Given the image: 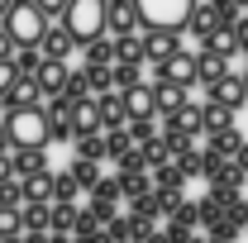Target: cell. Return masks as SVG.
I'll list each match as a JSON object with an SVG mask.
<instances>
[{"label": "cell", "instance_id": "obj_30", "mask_svg": "<svg viewBox=\"0 0 248 243\" xmlns=\"http://www.w3.org/2000/svg\"><path fill=\"white\" fill-rule=\"evenodd\" d=\"M72 148H77V157H91V162L110 157V152H105V134H77V138H72Z\"/></svg>", "mask_w": 248, "mask_h": 243}, {"label": "cell", "instance_id": "obj_17", "mask_svg": "<svg viewBox=\"0 0 248 243\" xmlns=\"http://www.w3.org/2000/svg\"><path fill=\"white\" fill-rule=\"evenodd\" d=\"M224 72H229V58H219V53H210V48L196 53V76H201V86H215Z\"/></svg>", "mask_w": 248, "mask_h": 243}, {"label": "cell", "instance_id": "obj_14", "mask_svg": "<svg viewBox=\"0 0 248 243\" xmlns=\"http://www.w3.org/2000/svg\"><path fill=\"white\" fill-rule=\"evenodd\" d=\"M120 95H124V110H129V120H143V115L162 120V115H157V95H153V86H134V91H120Z\"/></svg>", "mask_w": 248, "mask_h": 243}, {"label": "cell", "instance_id": "obj_33", "mask_svg": "<svg viewBox=\"0 0 248 243\" xmlns=\"http://www.w3.org/2000/svg\"><path fill=\"white\" fill-rule=\"evenodd\" d=\"M81 196V182L72 172H53V200H77Z\"/></svg>", "mask_w": 248, "mask_h": 243}, {"label": "cell", "instance_id": "obj_8", "mask_svg": "<svg viewBox=\"0 0 248 243\" xmlns=\"http://www.w3.org/2000/svg\"><path fill=\"white\" fill-rule=\"evenodd\" d=\"M205 100H215V105H229V110H244V76L239 72H224L215 86H205Z\"/></svg>", "mask_w": 248, "mask_h": 243}, {"label": "cell", "instance_id": "obj_37", "mask_svg": "<svg viewBox=\"0 0 248 243\" xmlns=\"http://www.w3.org/2000/svg\"><path fill=\"white\" fill-rule=\"evenodd\" d=\"M91 200H124V186H120V177H100V182L91 186Z\"/></svg>", "mask_w": 248, "mask_h": 243}, {"label": "cell", "instance_id": "obj_35", "mask_svg": "<svg viewBox=\"0 0 248 243\" xmlns=\"http://www.w3.org/2000/svg\"><path fill=\"white\" fill-rule=\"evenodd\" d=\"M162 134V124L153 120V115H143V120H129V138L134 143H148V138H157Z\"/></svg>", "mask_w": 248, "mask_h": 243}, {"label": "cell", "instance_id": "obj_24", "mask_svg": "<svg viewBox=\"0 0 248 243\" xmlns=\"http://www.w3.org/2000/svg\"><path fill=\"white\" fill-rule=\"evenodd\" d=\"M81 53H86V67H115V38L100 33V38H91Z\"/></svg>", "mask_w": 248, "mask_h": 243}, {"label": "cell", "instance_id": "obj_7", "mask_svg": "<svg viewBox=\"0 0 248 243\" xmlns=\"http://www.w3.org/2000/svg\"><path fill=\"white\" fill-rule=\"evenodd\" d=\"M157 72V81H177V86H201V76H196V53H177L172 62H157L153 67Z\"/></svg>", "mask_w": 248, "mask_h": 243}, {"label": "cell", "instance_id": "obj_49", "mask_svg": "<svg viewBox=\"0 0 248 243\" xmlns=\"http://www.w3.org/2000/svg\"><path fill=\"white\" fill-rule=\"evenodd\" d=\"M15 177V162H10V152H0V182H10Z\"/></svg>", "mask_w": 248, "mask_h": 243}, {"label": "cell", "instance_id": "obj_16", "mask_svg": "<svg viewBox=\"0 0 248 243\" xmlns=\"http://www.w3.org/2000/svg\"><path fill=\"white\" fill-rule=\"evenodd\" d=\"M219 29V19H215V5L210 0H196V10H191V19H186V33H196L201 43L210 38V33Z\"/></svg>", "mask_w": 248, "mask_h": 243}, {"label": "cell", "instance_id": "obj_2", "mask_svg": "<svg viewBox=\"0 0 248 243\" xmlns=\"http://www.w3.org/2000/svg\"><path fill=\"white\" fill-rule=\"evenodd\" d=\"M67 33L77 38V48H86L91 38H100L105 29V0H67V15H62Z\"/></svg>", "mask_w": 248, "mask_h": 243}, {"label": "cell", "instance_id": "obj_11", "mask_svg": "<svg viewBox=\"0 0 248 243\" xmlns=\"http://www.w3.org/2000/svg\"><path fill=\"white\" fill-rule=\"evenodd\" d=\"M10 162H15V177H19V182H24V177H38V172H53V167H48V148H15Z\"/></svg>", "mask_w": 248, "mask_h": 243}, {"label": "cell", "instance_id": "obj_39", "mask_svg": "<svg viewBox=\"0 0 248 243\" xmlns=\"http://www.w3.org/2000/svg\"><path fill=\"white\" fill-rule=\"evenodd\" d=\"M86 81H91V95L115 91V76H110V67H86Z\"/></svg>", "mask_w": 248, "mask_h": 243}, {"label": "cell", "instance_id": "obj_32", "mask_svg": "<svg viewBox=\"0 0 248 243\" xmlns=\"http://www.w3.org/2000/svg\"><path fill=\"white\" fill-rule=\"evenodd\" d=\"M24 200H53V172H38V177H24Z\"/></svg>", "mask_w": 248, "mask_h": 243}, {"label": "cell", "instance_id": "obj_44", "mask_svg": "<svg viewBox=\"0 0 248 243\" xmlns=\"http://www.w3.org/2000/svg\"><path fill=\"white\" fill-rule=\"evenodd\" d=\"M210 5H215V19H219V24H234V19L244 15V10H239L234 0H210Z\"/></svg>", "mask_w": 248, "mask_h": 243}, {"label": "cell", "instance_id": "obj_42", "mask_svg": "<svg viewBox=\"0 0 248 243\" xmlns=\"http://www.w3.org/2000/svg\"><path fill=\"white\" fill-rule=\"evenodd\" d=\"M24 234V214L19 210H0V239H19Z\"/></svg>", "mask_w": 248, "mask_h": 243}, {"label": "cell", "instance_id": "obj_51", "mask_svg": "<svg viewBox=\"0 0 248 243\" xmlns=\"http://www.w3.org/2000/svg\"><path fill=\"white\" fill-rule=\"evenodd\" d=\"M234 162H239V172H244V177H248V143H244V148H239V152H234Z\"/></svg>", "mask_w": 248, "mask_h": 243}, {"label": "cell", "instance_id": "obj_23", "mask_svg": "<svg viewBox=\"0 0 248 243\" xmlns=\"http://www.w3.org/2000/svg\"><path fill=\"white\" fill-rule=\"evenodd\" d=\"M201 48H210V53H219V58H239V53H244V48H239V38H234V29H229V24H219V29L210 33V38H205Z\"/></svg>", "mask_w": 248, "mask_h": 243}, {"label": "cell", "instance_id": "obj_34", "mask_svg": "<svg viewBox=\"0 0 248 243\" xmlns=\"http://www.w3.org/2000/svg\"><path fill=\"white\" fill-rule=\"evenodd\" d=\"M153 186H167V191H182V186H186L182 167H177V162H162V167H153Z\"/></svg>", "mask_w": 248, "mask_h": 243}, {"label": "cell", "instance_id": "obj_27", "mask_svg": "<svg viewBox=\"0 0 248 243\" xmlns=\"http://www.w3.org/2000/svg\"><path fill=\"white\" fill-rule=\"evenodd\" d=\"M110 76H115V91H134L143 86V62H115Z\"/></svg>", "mask_w": 248, "mask_h": 243}, {"label": "cell", "instance_id": "obj_50", "mask_svg": "<svg viewBox=\"0 0 248 243\" xmlns=\"http://www.w3.org/2000/svg\"><path fill=\"white\" fill-rule=\"evenodd\" d=\"M24 243H48V234L43 229H24Z\"/></svg>", "mask_w": 248, "mask_h": 243}, {"label": "cell", "instance_id": "obj_57", "mask_svg": "<svg viewBox=\"0 0 248 243\" xmlns=\"http://www.w3.org/2000/svg\"><path fill=\"white\" fill-rule=\"evenodd\" d=\"M244 58H248V53H244Z\"/></svg>", "mask_w": 248, "mask_h": 243}, {"label": "cell", "instance_id": "obj_43", "mask_svg": "<svg viewBox=\"0 0 248 243\" xmlns=\"http://www.w3.org/2000/svg\"><path fill=\"white\" fill-rule=\"evenodd\" d=\"M62 95H72V100H86L91 95V81H86V67L81 72H67V91Z\"/></svg>", "mask_w": 248, "mask_h": 243}, {"label": "cell", "instance_id": "obj_52", "mask_svg": "<svg viewBox=\"0 0 248 243\" xmlns=\"http://www.w3.org/2000/svg\"><path fill=\"white\" fill-rule=\"evenodd\" d=\"M0 152H10V129H5V120H0Z\"/></svg>", "mask_w": 248, "mask_h": 243}, {"label": "cell", "instance_id": "obj_29", "mask_svg": "<svg viewBox=\"0 0 248 243\" xmlns=\"http://www.w3.org/2000/svg\"><path fill=\"white\" fill-rule=\"evenodd\" d=\"M67 172L81 182V191H91V186L105 177V172H100V162H91V157H72V162H67Z\"/></svg>", "mask_w": 248, "mask_h": 243}, {"label": "cell", "instance_id": "obj_4", "mask_svg": "<svg viewBox=\"0 0 248 243\" xmlns=\"http://www.w3.org/2000/svg\"><path fill=\"white\" fill-rule=\"evenodd\" d=\"M0 24H5V33H10L15 43H43V33H48L53 19H48L33 0H15V5H10V15H5Z\"/></svg>", "mask_w": 248, "mask_h": 243}, {"label": "cell", "instance_id": "obj_13", "mask_svg": "<svg viewBox=\"0 0 248 243\" xmlns=\"http://www.w3.org/2000/svg\"><path fill=\"white\" fill-rule=\"evenodd\" d=\"M38 91H43V100H53V95H62L67 91V62H48L43 58V67H38Z\"/></svg>", "mask_w": 248, "mask_h": 243}, {"label": "cell", "instance_id": "obj_21", "mask_svg": "<svg viewBox=\"0 0 248 243\" xmlns=\"http://www.w3.org/2000/svg\"><path fill=\"white\" fill-rule=\"evenodd\" d=\"M153 95H157V115H172L186 105V86H177V81H157Z\"/></svg>", "mask_w": 248, "mask_h": 243}, {"label": "cell", "instance_id": "obj_46", "mask_svg": "<svg viewBox=\"0 0 248 243\" xmlns=\"http://www.w3.org/2000/svg\"><path fill=\"white\" fill-rule=\"evenodd\" d=\"M33 5H38L48 19H62V15H67V0H33Z\"/></svg>", "mask_w": 248, "mask_h": 243}, {"label": "cell", "instance_id": "obj_56", "mask_svg": "<svg viewBox=\"0 0 248 243\" xmlns=\"http://www.w3.org/2000/svg\"><path fill=\"white\" fill-rule=\"evenodd\" d=\"M234 5H239V10H248V0H234Z\"/></svg>", "mask_w": 248, "mask_h": 243}, {"label": "cell", "instance_id": "obj_40", "mask_svg": "<svg viewBox=\"0 0 248 243\" xmlns=\"http://www.w3.org/2000/svg\"><path fill=\"white\" fill-rule=\"evenodd\" d=\"M124 148H134V138H129V124H124V129H105V152H110V157H120Z\"/></svg>", "mask_w": 248, "mask_h": 243}, {"label": "cell", "instance_id": "obj_26", "mask_svg": "<svg viewBox=\"0 0 248 243\" xmlns=\"http://www.w3.org/2000/svg\"><path fill=\"white\" fill-rule=\"evenodd\" d=\"M124 205H129V214H134L139 224H157V219H162V205H157V191L139 196V200H124Z\"/></svg>", "mask_w": 248, "mask_h": 243}, {"label": "cell", "instance_id": "obj_55", "mask_svg": "<svg viewBox=\"0 0 248 243\" xmlns=\"http://www.w3.org/2000/svg\"><path fill=\"white\" fill-rule=\"evenodd\" d=\"M244 100H248V72H244Z\"/></svg>", "mask_w": 248, "mask_h": 243}, {"label": "cell", "instance_id": "obj_28", "mask_svg": "<svg viewBox=\"0 0 248 243\" xmlns=\"http://www.w3.org/2000/svg\"><path fill=\"white\" fill-rule=\"evenodd\" d=\"M124 186V200H139V196H148L153 191V172H115Z\"/></svg>", "mask_w": 248, "mask_h": 243}, {"label": "cell", "instance_id": "obj_22", "mask_svg": "<svg viewBox=\"0 0 248 243\" xmlns=\"http://www.w3.org/2000/svg\"><path fill=\"white\" fill-rule=\"evenodd\" d=\"M24 229H43V234H48V229H53V200H24Z\"/></svg>", "mask_w": 248, "mask_h": 243}, {"label": "cell", "instance_id": "obj_6", "mask_svg": "<svg viewBox=\"0 0 248 243\" xmlns=\"http://www.w3.org/2000/svg\"><path fill=\"white\" fill-rule=\"evenodd\" d=\"M182 53V33H172V29H143V58L153 62H172Z\"/></svg>", "mask_w": 248, "mask_h": 243}, {"label": "cell", "instance_id": "obj_9", "mask_svg": "<svg viewBox=\"0 0 248 243\" xmlns=\"http://www.w3.org/2000/svg\"><path fill=\"white\" fill-rule=\"evenodd\" d=\"M105 29L110 33L139 29V5H134V0H105Z\"/></svg>", "mask_w": 248, "mask_h": 243}, {"label": "cell", "instance_id": "obj_10", "mask_svg": "<svg viewBox=\"0 0 248 243\" xmlns=\"http://www.w3.org/2000/svg\"><path fill=\"white\" fill-rule=\"evenodd\" d=\"M38 48H43V58H48V62H67V58H72V48H77V38L67 33V24H48V33H43Z\"/></svg>", "mask_w": 248, "mask_h": 243}, {"label": "cell", "instance_id": "obj_31", "mask_svg": "<svg viewBox=\"0 0 248 243\" xmlns=\"http://www.w3.org/2000/svg\"><path fill=\"white\" fill-rule=\"evenodd\" d=\"M77 200H53V234H72L77 229Z\"/></svg>", "mask_w": 248, "mask_h": 243}, {"label": "cell", "instance_id": "obj_38", "mask_svg": "<svg viewBox=\"0 0 248 243\" xmlns=\"http://www.w3.org/2000/svg\"><path fill=\"white\" fill-rule=\"evenodd\" d=\"M115 162H120V172H148V157H143V148H139V143H134V148H124Z\"/></svg>", "mask_w": 248, "mask_h": 243}, {"label": "cell", "instance_id": "obj_25", "mask_svg": "<svg viewBox=\"0 0 248 243\" xmlns=\"http://www.w3.org/2000/svg\"><path fill=\"white\" fill-rule=\"evenodd\" d=\"M201 115H205V134H219V129H229V124L239 120V110L215 105V100H205V105H201Z\"/></svg>", "mask_w": 248, "mask_h": 243}, {"label": "cell", "instance_id": "obj_1", "mask_svg": "<svg viewBox=\"0 0 248 243\" xmlns=\"http://www.w3.org/2000/svg\"><path fill=\"white\" fill-rule=\"evenodd\" d=\"M5 129H10V152H15V148H53V120H48V105L5 110Z\"/></svg>", "mask_w": 248, "mask_h": 243}, {"label": "cell", "instance_id": "obj_36", "mask_svg": "<svg viewBox=\"0 0 248 243\" xmlns=\"http://www.w3.org/2000/svg\"><path fill=\"white\" fill-rule=\"evenodd\" d=\"M19 205H24V186H19V177L0 182V210H19Z\"/></svg>", "mask_w": 248, "mask_h": 243}, {"label": "cell", "instance_id": "obj_12", "mask_svg": "<svg viewBox=\"0 0 248 243\" xmlns=\"http://www.w3.org/2000/svg\"><path fill=\"white\" fill-rule=\"evenodd\" d=\"M72 124H77V134H105V115H100V100H95V95L77 100V110H72Z\"/></svg>", "mask_w": 248, "mask_h": 243}, {"label": "cell", "instance_id": "obj_54", "mask_svg": "<svg viewBox=\"0 0 248 243\" xmlns=\"http://www.w3.org/2000/svg\"><path fill=\"white\" fill-rule=\"evenodd\" d=\"M10 5H15V0H0V19H5V15H10Z\"/></svg>", "mask_w": 248, "mask_h": 243}, {"label": "cell", "instance_id": "obj_15", "mask_svg": "<svg viewBox=\"0 0 248 243\" xmlns=\"http://www.w3.org/2000/svg\"><path fill=\"white\" fill-rule=\"evenodd\" d=\"M5 110H24V105H43V91H38V81L33 76H19L15 86H10V95L0 100Z\"/></svg>", "mask_w": 248, "mask_h": 243}, {"label": "cell", "instance_id": "obj_19", "mask_svg": "<svg viewBox=\"0 0 248 243\" xmlns=\"http://www.w3.org/2000/svg\"><path fill=\"white\" fill-rule=\"evenodd\" d=\"M15 72L19 76H38V67H43V48L38 43H15Z\"/></svg>", "mask_w": 248, "mask_h": 243}, {"label": "cell", "instance_id": "obj_47", "mask_svg": "<svg viewBox=\"0 0 248 243\" xmlns=\"http://www.w3.org/2000/svg\"><path fill=\"white\" fill-rule=\"evenodd\" d=\"M229 29H234V38H239V48L248 53V10L239 15V19H234V24H229Z\"/></svg>", "mask_w": 248, "mask_h": 243}, {"label": "cell", "instance_id": "obj_48", "mask_svg": "<svg viewBox=\"0 0 248 243\" xmlns=\"http://www.w3.org/2000/svg\"><path fill=\"white\" fill-rule=\"evenodd\" d=\"M10 58H15V38H10L5 24H0V62H10Z\"/></svg>", "mask_w": 248, "mask_h": 243}, {"label": "cell", "instance_id": "obj_20", "mask_svg": "<svg viewBox=\"0 0 248 243\" xmlns=\"http://www.w3.org/2000/svg\"><path fill=\"white\" fill-rule=\"evenodd\" d=\"M205 138H210V148L219 152V157H234V152L244 148L248 138H244V129H239V124H229V129H219V134H205Z\"/></svg>", "mask_w": 248, "mask_h": 243}, {"label": "cell", "instance_id": "obj_3", "mask_svg": "<svg viewBox=\"0 0 248 243\" xmlns=\"http://www.w3.org/2000/svg\"><path fill=\"white\" fill-rule=\"evenodd\" d=\"M139 5V29H172L182 33L196 0H134Z\"/></svg>", "mask_w": 248, "mask_h": 243}, {"label": "cell", "instance_id": "obj_18", "mask_svg": "<svg viewBox=\"0 0 248 243\" xmlns=\"http://www.w3.org/2000/svg\"><path fill=\"white\" fill-rule=\"evenodd\" d=\"M115 62H148L143 58V29L115 33Z\"/></svg>", "mask_w": 248, "mask_h": 243}, {"label": "cell", "instance_id": "obj_45", "mask_svg": "<svg viewBox=\"0 0 248 243\" xmlns=\"http://www.w3.org/2000/svg\"><path fill=\"white\" fill-rule=\"evenodd\" d=\"M19 81V72H15V62H0V100L10 95V86Z\"/></svg>", "mask_w": 248, "mask_h": 243}, {"label": "cell", "instance_id": "obj_41", "mask_svg": "<svg viewBox=\"0 0 248 243\" xmlns=\"http://www.w3.org/2000/svg\"><path fill=\"white\" fill-rule=\"evenodd\" d=\"M196 210H201V224H205V229H215L219 219H224V205H219L215 196H205V200H196Z\"/></svg>", "mask_w": 248, "mask_h": 243}, {"label": "cell", "instance_id": "obj_5", "mask_svg": "<svg viewBox=\"0 0 248 243\" xmlns=\"http://www.w3.org/2000/svg\"><path fill=\"white\" fill-rule=\"evenodd\" d=\"M162 134H167V138H201V134H205V115H201V105L186 100L182 110L162 115Z\"/></svg>", "mask_w": 248, "mask_h": 243}, {"label": "cell", "instance_id": "obj_53", "mask_svg": "<svg viewBox=\"0 0 248 243\" xmlns=\"http://www.w3.org/2000/svg\"><path fill=\"white\" fill-rule=\"evenodd\" d=\"M48 243H77L72 234H48Z\"/></svg>", "mask_w": 248, "mask_h": 243}]
</instances>
